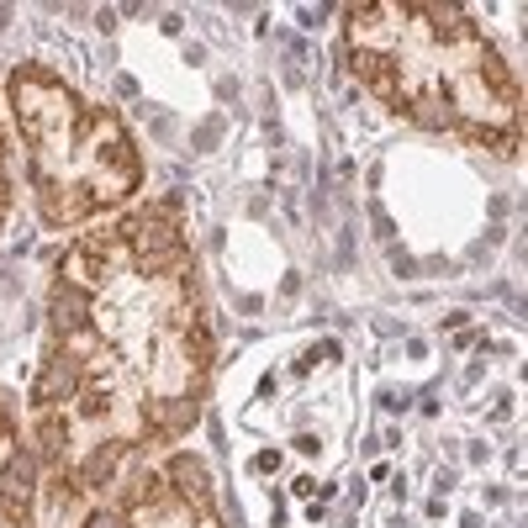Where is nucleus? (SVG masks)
<instances>
[{
  "instance_id": "f257e3e1",
  "label": "nucleus",
  "mask_w": 528,
  "mask_h": 528,
  "mask_svg": "<svg viewBox=\"0 0 528 528\" xmlns=\"http://www.w3.org/2000/svg\"><path fill=\"white\" fill-rule=\"evenodd\" d=\"M217 386V322L186 196L164 190L74 233L43 285L27 438L48 507L111 492L180 449Z\"/></svg>"
},
{
  "instance_id": "f03ea898",
  "label": "nucleus",
  "mask_w": 528,
  "mask_h": 528,
  "mask_svg": "<svg viewBox=\"0 0 528 528\" xmlns=\"http://www.w3.org/2000/svg\"><path fill=\"white\" fill-rule=\"evenodd\" d=\"M339 59L391 122L502 164L523 154V74L481 11L444 0L343 5Z\"/></svg>"
},
{
  "instance_id": "7ed1b4c3",
  "label": "nucleus",
  "mask_w": 528,
  "mask_h": 528,
  "mask_svg": "<svg viewBox=\"0 0 528 528\" xmlns=\"http://www.w3.org/2000/svg\"><path fill=\"white\" fill-rule=\"evenodd\" d=\"M0 101L22 154L32 212L48 233H85L143 196L149 158L138 149V132L117 106L85 95L63 69L16 59Z\"/></svg>"
},
{
  "instance_id": "20e7f679",
  "label": "nucleus",
  "mask_w": 528,
  "mask_h": 528,
  "mask_svg": "<svg viewBox=\"0 0 528 528\" xmlns=\"http://www.w3.org/2000/svg\"><path fill=\"white\" fill-rule=\"evenodd\" d=\"M74 528H227L212 466L196 449H169L132 466L85 507Z\"/></svg>"
},
{
  "instance_id": "39448f33",
  "label": "nucleus",
  "mask_w": 528,
  "mask_h": 528,
  "mask_svg": "<svg viewBox=\"0 0 528 528\" xmlns=\"http://www.w3.org/2000/svg\"><path fill=\"white\" fill-rule=\"evenodd\" d=\"M43 518V466L32 455L27 418L0 386V528H37Z\"/></svg>"
},
{
  "instance_id": "423d86ee",
  "label": "nucleus",
  "mask_w": 528,
  "mask_h": 528,
  "mask_svg": "<svg viewBox=\"0 0 528 528\" xmlns=\"http://www.w3.org/2000/svg\"><path fill=\"white\" fill-rule=\"evenodd\" d=\"M11 206H16V180H11V127H5V111H0V238L11 227Z\"/></svg>"
}]
</instances>
